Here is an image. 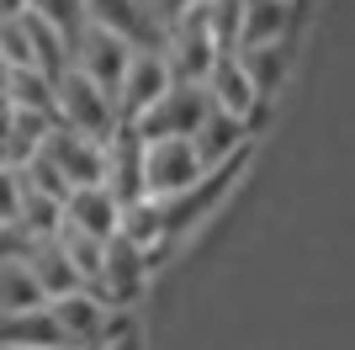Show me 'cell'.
I'll list each match as a JSON object with an SVG mask.
<instances>
[{"label": "cell", "mask_w": 355, "mask_h": 350, "mask_svg": "<svg viewBox=\"0 0 355 350\" xmlns=\"http://www.w3.org/2000/svg\"><path fill=\"white\" fill-rule=\"evenodd\" d=\"M53 117H59L64 128L85 133V138H101V144L112 138V128L122 122L112 90H101L85 69H74V64H64V69L53 74Z\"/></svg>", "instance_id": "6da1fadb"}, {"label": "cell", "mask_w": 355, "mask_h": 350, "mask_svg": "<svg viewBox=\"0 0 355 350\" xmlns=\"http://www.w3.org/2000/svg\"><path fill=\"white\" fill-rule=\"evenodd\" d=\"M207 112H212V96H207L202 80H170V85L133 117V128L144 133V138H170V133H186V138H191Z\"/></svg>", "instance_id": "7a4b0ae2"}, {"label": "cell", "mask_w": 355, "mask_h": 350, "mask_svg": "<svg viewBox=\"0 0 355 350\" xmlns=\"http://www.w3.org/2000/svg\"><path fill=\"white\" fill-rule=\"evenodd\" d=\"M159 48H164V64H170V74H175V80H207L212 58L223 53L218 38H212L207 6L196 0L186 16H175V22L159 32Z\"/></svg>", "instance_id": "3957f363"}, {"label": "cell", "mask_w": 355, "mask_h": 350, "mask_svg": "<svg viewBox=\"0 0 355 350\" xmlns=\"http://www.w3.org/2000/svg\"><path fill=\"white\" fill-rule=\"evenodd\" d=\"M207 170L196 144L186 133H170V138H144V191L148 197H175Z\"/></svg>", "instance_id": "277c9868"}, {"label": "cell", "mask_w": 355, "mask_h": 350, "mask_svg": "<svg viewBox=\"0 0 355 350\" xmlns=\"http://www.w3.org/2000/svg\"><path fill=\"white\" fill-rule=\"evenodd\" d=\"M48 313H53V324L64 329V340H69L74 350H96L122 308H112L101 292H90V287H74V292H64V297H48Z\"/></svg>", "instance_id": "5b68a950"}, {"label": "cell", "mask_w": 355, "mask_h": 350, "mask_svg": "<svg viewBox=\"0 0 355 350\" xmlns=\"http://www.w3.org/2000/svg\"><path fill=\"white\" fill-rule=\"evenodd\" d=\"M207 96H212V106L218 112H234V117H244V122H266V112H270V101L260 96V85H254V74L244 69V58L228 48V53H218L212 58V69H207Z\"/></svg>", "instance_id": "8992f818"}, {"label": "cell", "mask_w": 355, "mask_h": 350, "mask_svg": "<svg viewBox=\"0 0 355 350\" xmlns=\"http://www.w3.org/2000/svg\"><path fill=\"white\" fill-rule=\"evenodd\" d=\"M313 0H239V32L234 48H266V43H292V32L308 22Z\"/></svg>", "instance_id": "52a82bcc"}, {"label": "cell", "mask_w": 355, "mask_h": 350, "mask_svg": "<svg viewBox=\"0 0 355 350\" xmlns=\"http://www.w3.org/2000/svg\"><path fill=\"white\" fill-rule=\"evenodd\" d=\"M133 48H138V43H128L122 32L85 22V27H80V38L69 43V64H74V69H85L101 90H117V80H122V69H128Z\"/></svg>", "instance_id": "ba28073f"}, {"label": "cell", "mask_w": 355, "mask_h": 350, "mask_svg": "<svg viewBox=\"0 0 355 350\" xmlns=\"http://www.w3.org/2000/svg\"><path fill=\"white\" fill-rule=\"evenodd\" d=\"M148 255L133 244V239H122V233H112L106 239V260H101V281L90 292H101L112 308H133L138 297L148 292Z\"/></svg>", "instance_id": "9c48e42d"}, {"label": "cell", "mask_w": 355, "mask_h": 350, "mask_svg": "<svg viewBox=\"0 0 355 350\" xmlns=\"http://www.w3.org/2000/svg\"><path fill=\"white\" fill-rule=\"evenodd\" d=\"M175 74H170V64H164V48L159 43H138L133 58H128V69H122L117 90H112V101H117V117H128L133 122L138 112H144L154 96H159L164 85H170Z\"/></svg>", "instance_id": "30bf717a"}, {"label": "cell", "mask_w": 355, "mask_h": 350, "mask_svg": "<svg viewBox=\"0 0 355 350\" xmlns=\"http://www.w3.org/2000/svg\"><path fill=\"white\" fill-rule=\"evenodd\" d=\"M101 186L117 197V202H133L144 197V133L122 117L112 138H106V170H101Z\"/></svg>", "instance_id": "8fae6325"}, {"label": "cell", "mask_w": 355, "mask_h": 350, "mask_svg": "<svg viewBox=\"0 0 355 350\" xmlns=\"http://www.w3.org/2000/svg\"><path fill=\"white\" fill-rule=\"evenodd\" d=\"M43 154H48L53 165H59L64 175H69V186L101 181V170H106V144H101V138H85V133L64 128V122H53V128H48Z\"/></svg>", "instance_id": "7c38bea8"}, {"label": "cell", "mask_w": 355, "mask_h": 350, "mask_svg": "<svg viewBox=\"0 0 355 350\" xmlns=\"http://www.w3.org/2000/svg\"><path fill=\"white\" fill-rule=\"evenodd\" d=\"M250 138H254V122H244V117H234V112H218V106H212V112L202 117V128L191 133L202 165L244 160V154H250Z\"/></svg>", "instance_id": "4fadbf2b"}, {"label": "cell", "mask_w": 355, "mask_h": 350, "mask_svg": "<svg viewBox=\"0 0 355 350\" xmlns=\"http://www.w3.org/2000/svg\"><path fill=\"white\" fill-rule=\"evenodd\" d=\"M117 218H122V202L101 186V181L69 186V197H64V223L96 233V239H112V233H117Z\"/></svg>", "instance_id": "5bb4252c"}, {"label": "cell", "mask_w": 355, "mask_h": 350, "mask_svg": "<svg viewBox=\"0 0 355 350\" xmlns=\"http://www.w3.org/2000/svg\"><path fill=\"white\" fill-rule=\"evenodd\" d=\"M27 271H32V281L43 287V297H64V292H74V287H85L80 281V271H74V260L64 255V244L48 233V239H32L27 244Z\"/></svg>", "instance_id": "9a60e30c"}, {"label": "cell", "mask_w": 355, "mask_h": 350, "mask_svg": "<svg viewBox=\"0 0 355 350\" xmlns=\"http://www.w3.org/2000/svg\"><path fill=\"white\" fill-rule=\"evenodd\" d=\"M0 345H32V350H74L64 340V329L53 324V313L43 308H27V313H6L0 319Z\"/></svg>", "instance_id": "2e32d148"}, {"label": "cell", "mask_w": 355, "mask_h": 350, "mask_svg": "<svg viewBox=\"0 0 355 350\" xmlns=\"http://www.w3.org/2000/svg\"><path fill=\"white\" fill-rule=\"evenodd\" d=\"M85 22L122 32L128 43H159V27L144 16V6H138V0H85Z\"/></svg>", "instance_id": "e0dca14e"}, {"label": "cell", "mask_w": 355, "mask_h": 350, "mask_svg": "<svg viewBox=\"0 0 355 350\" xmlns=\"http://www.w3.org/2000/svg\"><path fill=\"white\" fill-rule=\"evenodd\" d=\"M244 58V69L254 74V85L266 101H276V90L286 85V69H292V48L286 43H266V48H234Z\"/></svg>", "instance_id": "ac0fdd59"}, {"label": "cell", "mask_w": 355, "mask_h": 350, "mask_svg": "<svg viewBox=\"0 0 355 350\" xmlns=\"http://www.w3.org/2000/svg\"><path fill=\"white\" fill-rule=\"evenodd\" d=\"M43 287L32 281L27 260L21 255H11V260H0V319L6 313H27V308H43Z\"/></svg>", "instance_id": "d6986e66"}, {"label": "cell", "mask_w": 355, "mask_h": 350, "mask_svg": "<svg viewBox=\"0 0 355 350\" xmlns=\"http://www.w3.org/2000/svg\"><path fill=\"white\" fill-rule=\"evenodd\" d=\"M64 223V202L59 197H48V191L27 186L21 181V212H16V228L27 233V239H48V233H59Z\"/></svg>", "instance_id": "ffe728a7"}, {"label": "cell", "mask_w": 355, "mask_h": 350, "mask_svg": "<svg viewBox=\"0 0 355 350\" xmlns=\"http://www.w3.org/2000/svg\"><path fill=\"white\" fill-rule=\"evenodd\" d=\"M11 106H32V112H53V74H43L37 64H16L6 74V90H0Z\"/></svg>", "instance_id": "44dd1931"}, {"label": "cell", "mask_w": 355, "mask_h": 350, "mask_svg": "<svg viewBox=\"0 0 355 350\" xmlns=\"http://www.w3.org/2000/svg\"><path fill=\"white\" fill-rule=\"evenodd\" d=\"M64 244V255L74 260V271H80V281L85 287H96L101 281V260H106V239H96V233L74 228V223H59V233H53Z\"/></svg>", "instance_id": "7402d4cb"}, {"label": "cell", "mask_w": 355, "mask_h": 350, "mask_svg": "<svg viewBox=\"0 0 355 350\" xmlns=\"http://www.w3.org/2000/svg\"><path fill=\"white\" fill-rule=\"evenodd\" d=\"M27 11H37L53 32H64V38H80V27H85V0H27Z\"/></svg>", "instance_id": "603a6c76"}, {"label": "cell", "mask_w": 355, "mask_h": 350, "mask_svg": "<svg viewBox=\"0 0 355 350\" xmlns=\"http://www.w3.org/2000/svg\"><path fill=\"white\" fill-rule=\"evenodd\" d=\"M21 212V170L0 160V223H16Z\"/></svg>", "instance_id": "cb8c5ba5"}, {"label": "cell", "mask_w": 355, "mask_h": 350, "mask_svg": "<svg viewBox=\"0 0 355 350\" xmlns=\"http://www.w3.org/2000/svg\"><path fill=\"white\" fill-rule=\"evenodd\" d=\"M138 6H144V16H148V22H154V27H170V22H175V16H186V11H191V6H196V0H138Z\"/></svg>", "instance_id": "d4e9b609"}, {"label": "cell", "mask_w": 355, "mask_h": 350, "mask_svg": "<svg viewBox=\"0 0 355 350\" xmlns=\"http://www.w3.org/2000/svg\"><path fill=\"white\" fill-rule=\"evenodd\" d=\"M27 233L16 228V223H0V260H11V255H27Z\"/></svg>", "instance_id": "484cf974"}, {"label": "cell", "mask_w": 355, "mask_h": 350, "mask_svg": "<svg viewBox=\"0 0 355 350\" xmlns=\"http://www.w3.org/2000/svg\"><path fill=\"white\" fill-rule=\"evenodd\" d=\"M27 11V0H0V22H6V16H21Z\"/></svg>", "instance_id": "4316f807"}, {"label": "cell", "mask_w": 355, "mask_h": 350, "mask_svg": "<svg viewBox=\"0 0 355 350\" xmlns=\"http://www.w3.org/2000/svg\"><path fill=\"white\" fill-rule=\"evenodd\" d=\"M6 74H11V64H6V53H0V90H6Z\"/></svg>", "instance_id": "83f0119b"}, {"label": "cell", "mask_w": 355, "mask_h": 350, "mask_svg": "<svg viewBox=\"0 0 355 350\" xmlns=\"http://www.w3.org/2000/svg\"><path fill=\"white\" fill-rule=\"evenodd\" d=\"M0 350H32V345H0Z\"/></svg>", "instance_id": "f1b7e54d"}, {"label": "cell", "mask_w": 355, "mask_h": 350, "mask_svg": "<svg viewBox=\"0 0 355 350\" xmlns=\"http://www.w3.org/2000/svg\"><path fill=\"white\" fill-rule=\"evenodd\" d=\"M207 6H212V0H207Z\"/></svg>", "instance_id": "f546056e"}]
</instances>
